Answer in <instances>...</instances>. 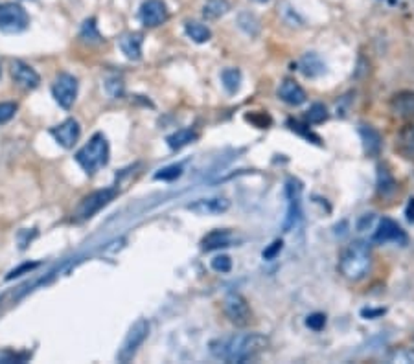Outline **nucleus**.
Returning <instances> with one entry per match:
<instances>
[{"mask_svg":"<svg viewBox=\"0 0 414 364\" xmlns=\"http://www.w3.org/2000/svg\"><path fill=\"white\" fill-rule=\"evenodd\" d=\"M388 363H414V349L399 348L387 357Z\"/></svg>","mask_w":414,"mask_h":364,"instance_id":"32","label":"nucleus"},{"mask_svg":"<svg viewBox=\"0 0 414 364\" xmlns=\"http://www.w3.org/2000/svg\"><path fill=\"white\" fill-rule=\"evenodd\" d=\"M301 193H302V186L301 182L295 181V179H289L287 184H285V197H287V215H285L284 221V230L285 232H289L296 223H298V219H301Z\"/></svg>","mask_w":414,"mask_h":364,"instance_id":"9","label":"nucleus"},{"mask_svg":"<svg viewBox=\"0 0 414 364\" xmlns=\"http://www.w3.org/2000/svg\"><path fill=\"white\" fill-rule=\"evenodd\" d=\"M11 76L15 79L17 83L24 87V89H35L41 83V78H39V74L26 65V63L22 61H13L11 65Z\"/></svg>","mask_w":414,"mask_h":364,"instance_id":"14","label":"nucleus"},{"mask_svg":"<svg viewBox=\"0 0 414 364\" xmlns=\"http://www.w3.org/2000/svg\"><path fill=\"white\" fill-rule=\"evenodd\" d=\"M140 21L148 28H157L168 21V8L162 0H145L140 6Z\"/></svg>","mask_w":414,"mask_h":364,"instance_id":"11","label":"nucleus"},{"mask_svg":"<svg viewBox=\"0 0 414 364\" xmlns=\"http://www.w3.org/2000/svg\"><path fill=\"white\" fill-rule=\"evenodd\" d=\"M374 243H379V245H385V243H396V245H407V241H409V238H407V234H405V230L399 226L396 221H392V219L388 217H383L381 221H379L378 229H376V232H374Z\"/></svg>","mask_w":414,"mask_h":364,"instance_id":"10","label":"nucleus"},{"mask_svg":"<svg viewBox=\"0 0 414 364\" xmlns=\"http://www.w3.org/2000/svg\"><path fill=\"white\" fill-rule=\"evenodd\" d=\"M372 269V250L367 241H353L344 249L339 260V272L347 280L359 281Z\"/></svg>","mask_w":414,"mask_h":364,"instance_id":"2","label":"nucleus"},{"mask_svg":"<svg viewBox=\"0 0 414 364\" xmlns=\"http://www.w3.org/2000/svg\"><path fill=\"white\" fill-rule=\"evenodd\" d=\"M105 87H107V92H109L113 98H118V96H122V92H124V83H122L120 79H109Z\"/></svg>","mask_w":414,"mask_h":364,"instance_id":"36","label":"nucleus"},{"mask_svg":"<svg viewBox=\"0 0 414 364\" xmlns=\"http://www.w3.org/2000/svg\"><path fill=\"white\" fill-rule=\"evenodd\" d=\"M228 208H230V201L225 197L197 199L196 203L188 204V210L197 215H218V213H225Z\"/></svg>","mask_w":414,"mask_h":364,"instance_id":"13","label":"nucleus"},{"mask_svg":"<svg viewBox=\"0 0 414 364\" xmlns=\"http://www.w3.org/2000/svg\"><path fill=\"white\" fill-rule=\"evenodd\" d=\"M54 99L63 109H70L78 96V79L72 74H59L52 87Z\"/></svg>","mask_w":414,"mask_h":364,"instance_id":"7","label":"nucleus"},{"mask_svg":"<svg viewBox=\"0 0 414 364\" xmlns=\"http://www.w3.org/2000/svg\"><path fill=\"white\" fill-rule=\"evenodd\" d=\"M210 267H212L216 272L227 274V272L232 271V260H230V256H227V254L216 256V258L210 261Z\"/></svg>","mask_w":414,"mask_h":364,"instance_id":"31","label":"nucleus"},{"mask_svg":"<svg viewBox=\"0 0 414 364\" xmlns=\"http://www.w3.org/2000/svg\"><path fill=\"white\" fill-rule=\"evenodd\" d=\"M114 197H116V192H114L113 188H105V190H98V192L90 193V195H87L79 203L76 215H78V219H90L94 213H98L99 210L105 208Z\"/></svg>","mask_w":414,"mask_h":364,"instance_id":"8","label":"nucleus"},{"mask_svg":"<svg viewBox=\"0 0 414 364\" xmlns=\"http://www.w3.org/2000/svg\"><path fill=\"white\" fill-rule=\"evenodd\" d=\"M282 249H284V241L282 240L273 241V243H271L269 247L264 250V260H275L276 256L282 252Z\"/></svg>","mask_w":414,"mask_h":364,"instance_id":"34","label":"nucleus"},{"mask_svg":"<svg viewBox=\"0 0 414 364\" xmlns=\"http://www.w3.org/2000/svg\"><path fill=\"white\" fill-rule=\"evenodd\" d=\"M142 42H144V35L138 31H131L120 39V50L131 61H138L142 58Z\"/></svg>","mask_w":414,"mask_h":364,"instance_id":"17","label":"nucleus"},{"mask_svg":"<svg viewBox=\"0 0 414 364\" xmlns=\"http://www.w3.org/2000/svg\"><path fill=\"white\" fill-rule=\"evenodd\" d=\"M278 98L287 105L298 107V105H302L305 101V90L296 81H293V79H284L280 83Z\"/></svg>","mask_w":414,"mask_h":364,"instance_id":"15","label":"nucleus"},{"mask_svg":"<svg viewBox=\"0 0 414 364\" xmlns=\"http://www.w3.org/2000/svg\"><path fill=\"white\" fill-rule=\"evenodd\" d=\"M301 70L305 78H319L326 72V63L322 61L319 53L310 52L301 59Z\"/></svg>","mask_w":414,"mask_h":364,"instance_id":"18","label":"nucleus"},{"mask_svg":"<svg viewBox=\"0 0 414 364\" xmlns=\"http://www.w3.org/2000/svg\"><path fill=\"white\" fill-rule=\"evenodd\" d=\"M30 24V17L21 4L4 2L0 4V31L4 33H21Z\"/></svg>","mask_w":414,"mask_h":364,"instance_id":"5","label":"nucleus"},{"mask_svg":"<svg viewBox=\"0 0 414 364\" xmlns=\"http://www.w3.org/2000/svg\"><path fill=\"white\" fill-rule=\"evenodd\" d=\"M308 122L310 124H322V122L328 120V109L322 104H313L308 110Z\"/></svg>","mask_w":414,"mask_h":364,"instance_id":"29","label":"nucleus"},{"mask_svg":"<svg viewBox=\"0 0 414 364\" xmlns=\"http://www.w3.org/2000/svg\"><path fill=\"white\" fill-rule=\"evenodd\" d=\"M390 110L399 118L414 116V92L404 90V92L394 94L392 99H390Z\"/></svg>","mask_w":414,"mask_h":364,"instance_id":"16","label":"nucleus"},{"mask_svg":"<svg viewBox=\"0 0 414 364\" xmlns=\"http://www.w3.org/2000/svg\"><path fill=\"white\" fill-rule=\"evenodd\" d=\"M238 24L239 28L247 33V35L254 37L260 33V21L253 15V13H247V11H245V13H239Z\"/></svg>","mask_w":414,"mask_h":364,"instance_id":"27","label":"nucleus"},{"mask_svg":"<svg viewBox=\"0 0 414 364\" xmlns=\"http://www.w3.org/2000/svg\"><path fill=\"white\" fill-rule=\"evenodd\" d=\"M305 326L313 331H321L326 326V317L322 315V313H313L310 317L305 318Z\"/></svg>","mask_w":414,"mask_h":364,"instance_id":"33","label":"nucleus"},{"mask_svg":"<svg viewBox=\"0 0 414 364\" xmlns=\"http://www.w3.org/2000/svg\"><path fill=\"white\" fill-rule=\"evenodd\" d=\"M223 311H225L228 320L239 326V328L247 326L250 322V317H253L247 300L239 292H228L225 300H223Z\"/></svg>","mask_w":414,"mask_h":364,"instance_id":"6","label":"nucleus"},{"mask_svg":"<svg viewBox=\"0 0 414 364\" xmlns=\"http://www.w3.org/2000/svg\"><path fill=\"white\" fill-rule=\"evenodd\" d=\"M196 138H197L196 131L186 127V129L175 131L173 135H170L168 138H166V142H168V146H170L171 149H182V147L188 146V144H192Z\"/></svg>","mask_w":414,"mask_h":364,"instance_id":"23","label":"nucleus"},{"mask_svg":"<svg viewBox=\"0 0 414 364\" xmlns=\"http://www.w3.org/2000/svg\"><path fill=\"white\" fill-rule=\"evenodd\" d=\"M359 135H361L363 147L368 155H378L381 151V136L374 127L370 125H361L359 127Z\"/></svg>","mask_w":414,"mask_h":364,"instance_id":"19","label":"nucleus"},{"mask_svg":"<svg viewBox=\"0 0 414 364\" xmlns=\"http://www.w3.org/2000/svg\"><path fill=\"white\" fill-rule=\"evenodd\" d=\"M37 265H39V263H26V265H22L21 269H15V271H11L10 276H8V280H11V278H15V276H21L22 272L33 271V269H35Z\"/></svg>","mask_w":414,"mask_h":364,"instance_id":"37","label":"nucleus"},{"mask_svg":"<svg viewBox=\"0 0 414 364\" xmlns=\"http://www.w3.org/2000/svg\"><path fill=\"white\" fill-rule=\"evenodd\" d=\"M230 10V2L228 0H207L202 6V17L207 21H216L219 17L227 15Z\"/></svg>","mask_w":414,"mask_h":364,"instance_id":"20","label":"nucleus"},{"mask_svg":"<svg viewBox=\"0 0 414 364\" xmlns=\"http://www.w3.org/2000/svg\"><path fill=\"white\" fill-rule=\"evenodd\" d=\"M232 241V235L228 230H214L210 234L202 240V249L205 250H214L221 249V247H228Z\"/></svg>","mask_w":414,"mask_h":364,"instance_id":"22","label":"nucleus"},{"mask_svg":"<svg viewBox=\"0 0 414 364\" xmlns=\"http://www.w3.org/2000/svg\"><path fill=\"white\" fill-rule=\"evenodd\" d=\"M184 31H186V35L190 37L193 42H197V44H202V42H207L212 39V31H210V28L205 26V24H201V22H197V21H188L186 24H184Z\"/></svg>","mask_w":414,"mask_h":364,"instance_id":"21","label":"nucleus"},{"mask_svg":"<svg viewBox=\"0 0 414 364\" xmlns=\"http://www.w3.org/2000/svg\"><path fill=\"white\" fill-rule=\"evenodd\" d=\"M256 2H269V0H256Z\"/></svg>","mask_w":414,"mask_h":364,"instance_id":"39","label":"nucleus"},{"mask_svg":"<svg viewBox=\"0 0 414 364\" xmlns=\"http://www.w3.org/2000/svg\"><path fill=\"white\" fill-rule=\"evenodd\" d=\"M50 135L56 138V142L59 146H63L65 149H70L74 147V144L79 140V135H81V127L74 118H68L67 122H63L61 125L57 127H52L50 129Z\"/></svg>","mask_w":414,"mask_h":364,"instance_id":"12","label":"nucleus"},{"mask_svg":"<svg viewBox=\"0 0 414 364\" xmlns=\"http://www.w3.org/2000/svg\"><path fill=\"white\" fill-rule=\"evenodd\" d=\"M17 113V105L15 104H0V124H6L10 122Z\"/></svg>","mask_w":414,"mask_h":364,"instance_id":"35","label":"nucleus"},{"mask_svg":"<svg viewBox=\"0 0 414 364\" xmlns=\"http://www.w3.org/2000/svg\"><path fill=\"white\" fill-rule=\"evenodd\" d=\"M150 335V322L145 318H138L133 326H131L129 333L125 335L124 342L120 346L116 359L118 363H129L133 361V357L136 355L138 348L144 344V340Z\"/></svg>","mask_w":414,"mask_h":364,"instance_id":"4","label":"nucleus"},{"mask_svg":"<svg viewBox=\"0 0 414 364\" xmlns=\"http://www.w3.org/2000/svg\"><path fill=\"white\" fill-rule=\"evenodd\" d=\"M267 346H269V340L264 335L245 333L214 340L210 344V351L216 359L227 361V363H247L265 351Z\"/></svg>","mask_w":414,"mask_h":364,"instance_id":"1","label":"nucleus"},{"mask_svg":"<svg viewBox=\"0 0 414 364\" xmlns=\"http://www.w3.org/2000/svg\"><path fill=\"white\" fill-rule=\"evenodd\" d=\"M399 149L407 158H414V124L399 133Z\"/></svg>","mask_w":414,"mask_h":364,"instance_id":"26","label":"nucleus"},{"mask_svg":"<svg viewBox=\"0 0 414 364\" xmlns=\"http://www.w3.org/2000/svg\"><path fill=\"white\" fill-rule=\"evenodd\" d=\"M81 37L87 42H102V35H99V31L98 28H96V21H94V19H88V21L83 22Z\"/></svg>","mask_w":414,"mask_h":364,"instance_id":"28","label":"nucleus"},{"mask_svg":"<svg viewBox=\"0 0 414 364\" xmlns=\"http://www.w3.org/2000/svg\"><path fill=\"white\" fill-rule=\"evenodd\" d=\"M182 175V166L181 164H173V166L162 167L161 172L155 173L157 181H175Z\"/></svg>","mask_w":414,"mask_h":364,"instance_id":"30","label":"nucleus"},{"mask_svg":"<svg viewBox=\"0 0 414 364\" xmlns=\"http://www.w3.org/2000/svg\"><path fill=\"white\" fill-rule=\"evenodd\" d=\"M76 160L88 175L99 172L109 162V142H107V138L102 133H96L88 140V144H85L76 153Z\"/></svg>","mask_w":414,"mask_h":364,"instance_id":"3","label":"nucleus"},{"mask_svg":"<svg viewBox=\"0 0 414 364\" xmlns=\"http://www.w3.org/2000/svg\"><path fill=\"white\" fill-rule=\"evenodd\" d=\"M221 83L228 94H236L241 87V72L238 68H225L221 72Z\"/></svg>","mask_w":414,"mask_h":364,"instance_id":"24","label":"nucleus"},{"mask_svg":"<svg viewBox=\"0 0 414 364\" xmlns=\"http://www.w3.org/2000/svg\"><path fill=\"white\" fill-rule=\"evenodd\" d=\"M381 315H385V309H363L361 311V317L363 318H378L381 317Z\"/></svg>","mask_w":414,"mask_h":364,"instance_id":"38","label":"nucleus"},{"mask_svg":"<svg viewBox=\"0 0 414 364\" xmlns=\"http://www.w3.org/2000/svg\"><path fill=\"white\" fill-rule=\"evenodd\" d=\"M378 190L379 193L383 195V197H390L394 192H396V181L390 175L387 167L379 166V173H378Z\"/></svg>","mask_w":414,"mask_h":364,"instance_id":"25","label":"nucleus"}]
</instances>
